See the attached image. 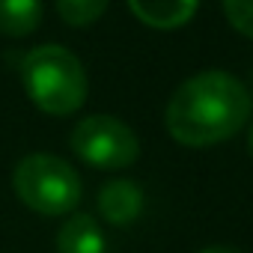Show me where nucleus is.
Segmentation results:
<instances>
[{
  "instance_id": "f257e3e1",
  "label": "nucleus",
  "mask_w": 253,
  "mask_h": 253,
  "mask_svg": "<svg viewBox=\"0 0 253 253\" xmlns=\"http://www.w3.org/2000/svg\"><path fill=\"white\" fill-rule=\"evenodd\" d=\"M253 101L229 72H200L179 84L164 110V125L182 146H214L235 137L250 119Z\"/></svg>"
},
{
  "instance_id": "f03ea898",
  "label": "nucleus",
  "mask_w": 253,
  "mask_h": 253,
  "mask_svg": "<svg viewBox=\"0 0 253 253\" xmlns=\"http://www.w3.org/2000/svg\"><path fill=\"white\" fill-rule=\"evenodd\" d=\"M21 84L30 101L51 116H69L84 107L89 84L81 60L63 45H39L21 57Z\"/></svg>"
},
{
  "instance_id": "7ed1b4c3",
  "label": "nucleus",
  "mask_w": 253,
  "mask_h": 253,
  "mask_svg": "<svg viewBox=\"0 0 253 253\" xmlns=\"http://www.w3.org/2000/svg\"><path fill=\"white\" fill-rule=\"evenodd\" d=\"M12 188L27 209L48 217L69 214L81 200V176L75 173V167L45 152H33L18 161Z\"/></svg>"
},
{
  "instance_id": "20e7f679",
  "label": "nucleus",
  "mask_w": 253,
  "mask_h": 253,
  "mask_svg": "<svg viewBox=\"0 0 253 253\" xmlns=\"http://www.w3.org/2000/svg\"><path fill=\"white\" fill-rule=\"evenodd\" d=\"M72 152L98 170H122L131 167L140 155V140L137 134L116 116H86L75 125V131L69 137Z\"/></svg>"
},
{
  "instance_id": "39448f33",
  "label": "nucleus",
  "mask_w": 253,
  "mask_h": 253,
  "mask_svg": "<svg viewBox=\"0 0 253 253\" xmlns=\"http://www.w3.org/2000/svg\"><path fill=\"white\" fill-rule=\"evenodd\" d=\"M98 211L110 226H131L143 211V191L131 179H110L98 191Z\"/></svg>"
},
{
  "instance_id": "423d86ee",
  "label": "nucleus",
  "mask_w": 253,
  "mask_h": 253,
  "mask_svg": "<svg viewBox=\"0 0 253 253\" xmlns=\"http://www.w3.org/2000/svg\"><path fill=\"white\" fill-rule=\"evenodd\" d=\"M200 0H128L137 21L155 27V30H176L188 24L197 12Z\"/></svg>"
},
{
  "instance_id": "0eeeda50",
  "label": "nucleus",
  "mask_w": 253,
  "mask_h": 253,
  "mask_svg": "<svg viewBox=\"0 0 253 253\" xmlns=\"http://www.w3.org/2000/svg\"><path fill=\"white\" fill-rule=\"evenodd\" d=\"M107 241L92 214H72L57 232V253H104Z\"/></svg>"
},
{
  "instance_id": "6e6552de",
  "label": "nucleus",
  "mask_w": 253,
  "mask_h": 253,
  "mask_svg": "<svg viewBox=\"0 0 253 253\" xmlns=\"http://www.w3.org/2000/svg\"><path fill=\"white\" fill-rule=\"evenodd\" d=\"M42 24V0H0V33L21 39Z\"/></svg>"
},
{
  "instance_id": "1a4fd4ad",
  "label": "nucleus",
  "mask_w": 253,
  "mask_h": 253,
  "mask_svg": "<svg viewBox=\"0 0 253 253\" xmlns=\"http://www.w3.org/2000/svg\"><path fill=\"white\" fill-rule=\"evenodd\" d=\"M110 0H57V12L72 27H86L104 15Z\"/></svg>"
},
{
  "instance_id": "9d476101",
  "label": "nucleus",
  "mask_w": 253,
  "mask_h": 253,
  "mask_svg": "<svg viewBox=\"0 0 253 253\" xmlns=\"http://www.w3.org/2000/svg\"><path fill=\"white\" fill-rule=\"evenodd\" d=\"M223 12L241 36L253 39V0H223Z\"/></svg>"
},
{
  "instance_id": "9b49d317",
  "label": "nucleus",
  "mask_w": 253,
  "mask_h": 253,
  "mask_svg": "<svg viewBox=\"0 0 253 253\" xmlns=\"http://www.w3.org/2000/svg\"><path fill=\"white\" fill-rule=\"evenodd\" d=\"M200 253H241V250H235V247H206Z\"/></svg>"
},
{
  "instance_id": "f8f14e48",
  "label": "nucleus",
  "mask_w": 253,
  "mask_h": 253,
  "mask_svg": "<svg viewBox=\"0 0 253 253\" xmlns=\"http://www.w3.org/2000/svg\"><path fill=\"white\" fill-rule=\"evenodd\" d=\"M247 146H250V155H253V122H250V131H247Z\"/></svg>"
}]
</instances>
